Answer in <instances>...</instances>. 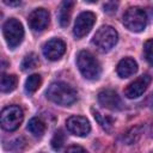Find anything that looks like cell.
<instances>
[{
	"label": "cell",
	"mask_w": 153,
	"mask_h": 153,
	"mask_svg": "<svg viewBox=\"0 0 153 153\" xmlns=\"http://www.w3.org/2000/svg\"><path fill=\"white\" fill-rule=\"evenodd\" d=\"M117 39H118L117 31L110 25H103L96 31L92 38V43L96 45L98 50L106 53L115 47Z\"/></svg>",
	"instance_id": "3957f363"
},
{
	"label": "cell",
	"mask_w": 153,
	"mask_h": 153,
	"mask_svg": "<svg viewBox=\"0 0 153 153\" xmlns=\"http://www.w3.org/2000/svg\"><path fill=\"white\" fill-rule=\"evenodd\" d=\"M147 19L148 18L146 11L139 6L129 7L123 14L124 26L133 32H140L145 30L147 25Z\"/></svg>",
	"instance_id": "277c9868"
},
{
	"label": "cell",
	"mask_w": 153,
	"mask_h": 153,
	"mask_svg": "<svg viewBox=\"0 0 153 153\" xmlns=\"http://www.w3.org/2000/svg\"><path fill=\"white\" fill-rule=\"evenodd\" d=\"M63 143H65V134H63L62 130L59 129V130L55 131V134L51 139V147L55 151H60L62 148Z\"/></svg>",
	"instance_id": "ffe728a7"
},
{
	"label": "cell",
	"mask_w": 153,
	"mask_h": 153,
	"mask_svg": "<svg viewBox=\"0 0 153 153\" xmlns=\"http://www.w3.org/2000/svg\"><path fill=\"white\" fill-rule=\"evenodd\" d=\"M2 33L7 45L11 49L18 47L24 38V27L22 23L16 18L7 19L2 25Z\"/></svg>",
	"instance_id": "5b68a950"
},
{
	"label": "cell",
	"mask_w": 153,
	"mask_h": 153,
	"mask_svg": "<svg viewBox=\"0 0 153 153\" xmlns=\"http://www.w3.org/2000/svg\"><path fill=\"white\" fill-rule=\"evenodd\" d=\"M143 56H145L146 61L151 66H153V38L145 42V44H143Z\"/></svg>",
	"instance_id": "44dd1931"
},
{
	"label": "cell",
	"mask_w": 153,
	"mask_h": 153,
	"mask_svg": "<svg viewBox=\"0 0 153 153\" xmlns=\"http://www.w3.org/2000/svg\"><path fill=\"white\" fill-rule=\"evenodd\" d=\"M117 6H118V4L115 2V1H109V2H105V4L103 5L104 11L108 12V13H112V12H115V11L117 10Z\"/></svg>",
	"instance_id": "7402d4cb"
},
{
	"label": "cell",
	"mask_w": 153,
	"mask_h": 153,
	"mask_svg": "<svg viewBox=\"0 0 153 153\" xmlns=\"http://www.w3.org/2000/svg\"><path fill=\"white\" fill-rule=\"evenodd\" d=\"M152 78L148 74H142L139 78H136L134 81H131L126 88H124V96L129 99H134L140 97L151 84Z\"/></svg>",
	"instance_id": "9c48e42d"
},
{
	"label": "cell",
	"mask_w": 153,
	"mask_h": 153,
	"mask_svg": "<svg viewBox=\"0 0 153 153\" xmlns=\"http://www.w3.org/2000/svg\"><path fill=\"white\" fill-rule=\"evenodd\" d=\"M73 7H74V1H71V0H66L61 4L60 10H59V23L62 27L68 26L71 22Z\"/></svg>",
	"instance_id": "5bb4252c"
},
{
	"label": "cell",
	"mask_w": 153,
	"mask_h": 153,
	"mask_svg": "<svg viewBox=\"0 0 153 153\" xmlns=\"http://www.w3.org/2000/svg\"><path fill=\"white\" fill-rule=\"evenodd\" d=\"M43 55L50 60V61H56L61 59V56L66 51V43L61 38H51L48 42H45L42 47Z\"/></svg>",
	"instance_id": "30bf717a"
},
{
	"label": "cell",
	"mask_w": 153,
	"mask_h": 153,
	"mask_svg": "<svg viewBox=\"0 0 153 153\" xmlns=\"http://www.w3.org/2000/svg\"><path fill=\"white\" fill-rule=\"evenodd\" d=\"M96 23V14L93 12L86 11V12H81L74 23V29H73V33L76 38H81L84 36H86L91 29L93 27Z\"/></svg>",
	"instance_id": "52a82bcc"
},
{
	"label": "cell",
	"mask_w": 153,
	"mask_h": 153,
	"mask_svg": "<svg viewBox=\"0 0 153 153\" xmlns=\"http://www.w3.org/2000/svg\"><path fill=\"white\" fill-rule=\"evenodd\" d=\"M116 72L121 78H129L137 72V63L131 57H124L118 62Z\"/></svg>",
	"instance_id": "4fadbf2b"
},
{
	"label": "cell",
	"mask_w": 153,
	"mask_h": 153,
	"mask_svg": "<svg viewBox=\"0 0 153 153\" xmlns=\"http://www.w3.org/2000/svg\"><path fill=\"white\" fill-rule=\"evenodd\" d=\"M39 61H38V56L35 54V53H30L27 55H25V57L23 59L22 61V69L23 71H30V69H33L38 66Z\"/></svg>",
	"instance_id": "ac0fdd59"
},
{
	"label": "cell",
	"mask_w": 153,
	"mask_h": 153,
	"mask_svg": "<svg viewBox=\"0 0 153 153\" xmlns=\"http://www.w3.org/2000/svg\"><path fill=\"white\" fill-rule=\"evenodd\" d=\"M26 128H27V130H29L33 136L41 137V136L44 134V131H45V123H44L41 118H38V117H32V118L29 121Z\"/></svg>",
	"instance_id": "9a60e30c"
},
{
	"label": "cell",
	"mask_w": 153,
	"mask_h": 153,
	"mask_svg": "<svg viewBox=\"0 0 153 153\" xmlns=\"http://www.w3.org/2000/svg\"><path fill=\"white\" fill-rule=\"evenodd\" d=\"M67 130L76 136H86L91 131V124L84 116H71L66 121Z\"/></svg>",
	"instance_id": "ba28073f"
},
{
	"label": "cell",
	"mask_w": 153,
	"mask_h": 153,
	"mask_svg": "<svg viewBox=\"0 0 153 153\" xmlns=\"http://www.w3.org/2000/svg\"><path fill=\"white\" fill-rule=\"evenodd\" d=\"M4 4H6V5H10V6H16V5H20V1H16V2H10V1H6V0H4Z\"/></svg>",
	"instance_id": "cb8c5ba5"
},
{
	"label": "cell",
	"mask_w": 153,
	"mask_h": 153,
	"mask_svg": "<svg viewBox=\"0 0 153 153\" xmlns=\"http://www.w3.org/2000/svg\"><path fill=\"white\" fill-rule=\"evenodd\" d=\"M41 84H42V78H41L39 74L29 75V78L25 81V91H26V93H29V94L35 93L39 88Z\"/></svg>",
	"instance_id": "e0dca14e"
},
{
	"label": "cell",
	"mask_w": 153,
	"mask_h": 153,
	"mask_svg": "<svg viewBox=\"0 0 153 153\" xmlns=\"http://www.w3.org/2000/svg\"><path fill=\"white\" fill-rule=\"evenodd\" d=\"M66 153H88L85 148H82L81 146H78V145H74V146H71L67 148Z\"/></svg>",
	"instance_id": "603a6c76"
},
{
	"label": "cell",
	"mask_w": 153,
	"mask_h": 153,
	"mask_svg": "<svg viewBox=\"0 0 153 153\" xmlns=\"http://www.w3.org/2000/svg\"><path fill=\"white\" fill-rule=\"evenodd\" d=\"M18 78L14 74H2L1 76V91L11 92L17 87Z\"/></svg>",
	"instance_id": "2e32d148"
},
{
	"label": "cell",
	"mask_w": 153,
	"mask_h": 153,
	"mask_svg": "<svg viewBox=\"0 0 153 153\" xmlns=\"http://www.w3.org/2000/svg\"><path fill=\"white\" fill-rule=\"evenodd\" d=\"M45 94L49 100L63 106H68L76 100V91L63 81H55L50 84Z\"/></svg>",
	"instance_id": "6da1fadb"
},
{
	"label": "cell",
	"mask_w": 153,
	"mask_h": 153,
	"mask_svg": "<svg viewBox=\"0 0 153 153\" xmlns=\"http://www.w3.org/2000/svg\"><path fill=\"white\" fill-rule=\"evenodd\" d=\"M50 22V14L45 8H36L33 10L27 18V23L31 30L33 31H43Z\"/></svg>",
	"instance_id": "8fae6325"
},
{
	"label": "cell",
	"mask_w": 153,
	"mask_h": 153,
	"mask_svg": "<svg viewBox=\"0 0 153 153\" xmlns=\"http://www.w3.org/2000/svg\"><path fill=\"white\" fill-rule=\"evenodd\" d=\"M76 65L82 74V76L87 80H97L100 76L102 67L99 61L94 57L93 54H91L87 50L79 51L76 56Z\"/></svg>",
	"instance_id": "7a4b0ae2"
},
{
	"label": "cell",
	"mask_w": 153,
	"mask_h": 153,
	"mask_svg": "<svg viewBox=\"0 0 153 153\" xmlns=\"http://www.w3.org/2000/svg\"><path fill=\"white\" fill-rule=\"evenodd\" d=\"M98 102L102 106L110 110L122 109V100L114 90H103L98 93Z\"/></svg>",
	"instance_id": "7c38bea8"
},
{
	"label": "cell",
	"mask_w": 153,
	"mask_h": 153,
	"mask_svg": "<svg viewBox=\"0 0 153 153\" xmlns=\"http://www.w3.org/2000/svg\"><path fill=\"white\" fill-rule=\"evenodd\" d=\"M92 114H93L96 121L100 124V127H102L104 130H106V131H110V130H111V127H112V120H111L110 117L102 115L98 110H94V109H92Z\"/></svg>",
	"instance_id": "d6986e66"
},
{
	"label": "cell",
	"mask_w": 153,
	"mask_h": 153,
	"mask_svg": "<svg viewBox=\"0 0 153 153\" xmlns=\"http://www.w3.org/2000/svg\"><path fill=\"white\" fill-rule=\"evenodd\" d=\"M24 120V112L18 105H10L1 111V127L7 131H14Z\"/></svg>",
	"instance_id": "8992f818"
}]
</instances>
